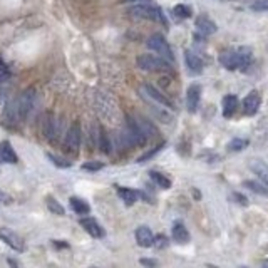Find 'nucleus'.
<instances>
[{"mask_svg":"<svg viewBox=\"0 0 268 268\" xmlns=\"http://www.w3.org/2000/svg\"><path fill=\"white\" fill-rule=\"evenodd\" d=\"M136 64L141 71L148 72H171L169 60H164V57H156L153 54H143L136 59Z\"/></svg>","mask_w":268,"mask_h":268,"instance_id":"f257e3e1","label":"nucleus"},{"mask_svg":"<svg viewBox=\"0 0 268 268\" xmlns=\"http://www.w3.org/2000/svg\"><path fill=\"white\" fill-rule=\"evenodd\" d=\"M37 106V94L34 89H25L22 94L17 98V107H19L20 121H25L30 117V114L36 111Z\"/></svg>","mask_w":268,"mask_h":268,"instance_id":"f03ea898","label":"nucleus"},{"mask_svg":"<svg viewBox=\"0 0 268 268\" xmlns=\"http://www.w3.org/2000/svg\"><path fill=\"white\" fill-rule=\"evenodd\" d=\"M124 138L127 139V143H129L131 146H144L148 136L143 131V127L138 122V119H134V117H127Z\"/></svg>","mask_w":268,"mask_h":268,"instance_id":"7ed1b4c3","label":"nucleus"},{"mask_svg":"<svg viewBox=\"0 0 268 268\" xmlns=\"http://www.w3.org/2000/svg\"><path fill=\"white\" fill-rule=\"evenodd\" d=\"M131 15L133 17H138V19H146V20H160L162 24H166V19L162 17L161 10L158 7H151V5H146V3H138V5L131 7L129 10Z\"/></svg>","mask_w":268,"mask_h":268,"instance_id":"20e7f679","label":"nucleus"},{"mask_svg":"<svg viewBox=\"0 0 268 268\" xmlns=\"http://www.w3.org/2000/svg\"><path fill=\"white\" fill-rule=\"evenodd\" d=\"M146 46H148V49H151L153 52H158V54H161L162 57H166V60L173 62V59H174L173 52H171L168 42L164 41V37L160 36V34H155V36L149 37Z\"/></svg>","mask_w":268,"mask_h":268,"instance_id":"39448f33","label":"nucleus"},{"mask_svg":"<svg viewBox=\"0 0 268 268\" xmlns=\"http://www.w3.org/2000/svg\"><path fill=\"white\" fill-rule=\"evenodd\" d=\"M81 134H82L81 124H79V122H74V124L69 127L67 136H65V141H64L65 151L71 153V155H77L79 146H81Z\"/></svg>","mask_w":268,"mask_h":268,"instance_id":"423d86ee","label":"nucleus"},{"mask_svg":"<svg viewBox=\"0 0 268 268\" xmlns=\"http://www.w3.org/2000/svg\"><path fill=\"white\" fill-rule=\"evenodd\" d=\"M0 240L5 241L10 248H14L15 252H24L25 247H24V241L17 233H14L12 230H8V228H0Z\"/></svg>","mask_w":268,"mask_h":268,"instance_id":"0eeeda50","label":"nucleus"},{"mask_svg":"<svg viewBox=\"0 0 268 268\" xmlns=\"http://www.w3.org/2000/svg\"><path fill=\"white\" fill-rule=\"evenodd\" d=\"M262 104V98L257 91H252L247 98L243 99V114L245 116H255L258 112V107Z\"/></svg>","mask_w":268,"mask_h":268,"instance_id":"6e6552de","label":"nucleus"},{"mask_svg":"<svg viewBox=\"0 0 268 268\" xmlns=\"http://www.w3.org/2000/svg\"><path fill=\"white\" fill-rule=\"evenodd\" d=\"M134 236H136L138 245L143 248H149V247L155 245V235H153V231L149 230L148 226H139L138 230H136Z\"/></svg>","mask_w":268,"mask_h":268,"instance_id":"1a4fd4ad","label":"nucleus"},{"mask_svg":"<svg viewBox=\"0 0 268 268\" xmlns=\"http://www.w3.org/2000/svg\"><path fill=\"white\" fill-rule=\"evenodd\" d=\"M144 91H146L149 98L155 99L158 104H161V106H164L166 109H169V111H174V104L171 103V101H169L168 98H166V96L162 94V92L158 91L155 86H149V84H146V86H144Z\"/></svg>","mask_w":268,"mask_h":268,"instance_id":"9d476101","label":"nucleus"},{"mask_svg":"<svg viewBox=\"0 0 268 268\" xmlns=\"http://www.w3.org/2000/svg\"><path fill=\"white\" fill-rule=\"evenodd\" d=\"M200 98H201V87L198 84L190 86L188 89V96H186V106L190 112H196L198 106H200Z\"/></svg>","mask_w":268,"mask_h":268,"instance_id":"9b49d317","label":"nucleus"},{"mask_svg":"<svg viewBox=\"0 0 268 268\" xmlns=\"http://www.w3.org/2000/svg\"><path fill=\"white\" fill-rule=\"evenodd\" d=\"M79 223H81V226L84 228L87 233H89L92 238H103V236H104L103 226H101L94 218H82Z\"/></svg>","mask_w":268,"mask_h":268,"instance_id":"f8f14e48","label":"nucleus"},{"mask_svg":"<svg viewBox=\"0 0 268 268\" xmlns=\"http://www.w3.org/2000/svg\"><path fill=\"white\" fill-rule=\"evenodd\" d=\"M219 62L223 64V67H226L228 71H235L240 67V59H238V51H225L219 55Z\"/></svg>","mask_w":268,"mask_h":268,"instance_id":"ddd939ff","label":"nucleus"},{"mask_svg":"<svg viewBox=\"0 0 268 268\" xmlns=\"http://www.w3.org/2000/svg\"><path fill=\"white\" fill-rule=\"evenodd\" d=\"M196 29L200 30L201 34H205V36H213V34L218 30L216 24L206 15H201L196 19Z\"/></svg>","mask_w":268,"mask_h":268,"instance_id":"4468645a","label":"nucleus"},{"mask_svg":"<svg viewBox=\"0 0 268 268\" xmlns=\"http://www.w3.org/2000/svg\"><path fill=\"white\" fill-rule=\"evenodd\" d=\"M3 119L8 124H15L17 121H20V114H19V107H17V99L15 101H8L5 111H3Z\"/></svg>","mask_w":268,"mask_h":268,"instance_id":"2eb2a0df","label":"nucleus"},{"mask_svg":"<svg viewBox=\"0 0 268 268\" xmlns=\"http://www.w3.org/2000/svg\"><path fill=\"white\" fill-rule=\"evenodd\" d=\"M250 168H252L253 173L258 176V179H260V181L268 188V166L265 164V162H263L262 160H255V161H252Z\"/></svg>","mask_w":268,"mask_h":268,"instance_id":"dca6fc26","label":"nucleus"},{"mask_svg":"<svg viewBox=\"0 0 268 268\" xmlns=\"http://www.w3.org/2000/svg\"><path fill=\"white\" fill-rule=\"evenodd\" d=\"M44 134L49 141H54V138L57 136V121L52 112L47 114L46 119H44Z\"/></svg>","mask_w":268,"mask_h":268,"instance_id":"f3484780","label":"nucleus"},{"mask_svg":"<svg viewBox=\"0 0 268 268\" xmlns=\"http://www.w3.org/2000/svg\"><path fill=\"white\" fill-rule=\"evenodd\" d=\"M184 60H186V65L191 74H200L203 71V62H201V59L196 54H193L191 51H188L186 54H184Z\"/></svg>","mask_w":268,"mask_h":268,"instance_id":"a211bd4d","label":"nucleus"},{"mask_svg":"<svg viewBox=\"0 0 268 268\" xmlns=\"http://www.w3.org/2000/svg\"><path fill=\"white\" fill-rule=\"evenodd\" d=\"M236 109H238V98L231 94L225 96L223 98V116L228 119V117H231L236 112Z\"/></svg>","mask_w":268,"mask_h":268,"instance_id":"6ab92c4d","label":"nucleus"},{"mask_svg":"<svg viewBox=\"0 0 268 268\" xmlns=\"http://www.w3.org/2000/svg\"><path fill=\"white\" fill-rule=\"evenodd\" d=\"M0 160L5 161V162H17V155L12 148V144L8 141H2L0 143Z\"/></svg>","mask_w":268,"mask_h":268,"instance_id":"aec40b11","label":"nucleus"},{"mask_svg":"<svg viewBox=\"0 0 268 268\" xmlns=\"http://www.w3.org/2000/svg\"><path fill=\"white\" fill-rule=\"evenodd\" d=\"M173 238L174 241H178V243H188L190 241V233H188L186 226L183 225V223H176V225L173 226Z\"/></svg>","mask_w":268,"mask_h":268,"instance_id":"412c9836","label":"nucleus"},{"mask_svg":"<svg viewBox=\"0 0 268 268\" xmlns=\"http://www.w3.org/2000/svg\"><path fill=\"white\" fill-rule=\"evenodd\" d=\"M238 59H240V69H247L250 67L253 60V54H252V49L250 47H240L238 49Z\"/></svg>","mask_w":268,"mask_h":268,"instance_id":"4be33fe9","label":"nucleus"},{"mask_svg":"<svg viewBox=\"0 0 268 268\" xmlns=\"http://www.w3.org/2000/svg\"><path fill=\"white\" fill-rule=\"evenodd\" d=\"M117 195H119V198L124 201L126 205L136 203V200H138V196H139L134 190H129V188H121V186H117Z\"/></svg>","mask_w":268,"mask_h":268,"instance_id":"5701e85b","label":"nucleus"},{"mask_svg":"<svg viewBox=\"0 0 268 268\" xmlns=\"http://www.w3.org/2000/svg\"><path fill=\"white\" fill-rule=\"evenodd\" d=\"M69 201H71V208L77 214H87V213L91 212L89 205H87L84 200H81V198H71Z\"/></svg>","mask_w":268,"mask_h":268,"instance_id":"b1692460","label":"nucleus"},{"mask_svg":"<svg viewBox=\"0 0 268 268\" xmlns=\"http://www.w3.org/2000/svg\"><path fill=\"white\" fill-rule=\"evenodd\" d=\"M149 176H151L153 181H155L160 188H162V190H169V188H171V179L166 178L164 174L158 173V171H151V173H149Z\"/></svg>","mask_w":268,"mask_h":268,"instance_id":"393cba45","label":"nucleus"},{"mask_svg":"<svg viewBox=\"0 0 268 268\" xmlns=\"http://www.w3.org/2000/svg\"><path fill=\"white\" fill-rule=\"evenodd\" d=\"M99 148L103 153L109 155L111 153V141L107 138V133L104 131V127H99Z\"/></svg>","mask_w":268,"mask_h":268,"instance_id":"a878e982","label":"nucleus"},{"mask_svg":"<svg viewBox=\"0 0 268 268\" xmlns=\"http://www.w3.org/2000/svg\"><path fill=\"white\" fill-rule=\"evenodd\" d=\"M47 208H49V212H52L54 214H59V216H62V214H64L62 205H60L59 201H57L55 198H52V196H47Z\"/></svg>","mask_w":268,"mask_h":268,"instance_id":"bb28decb","label":"nucleus"},{"mask_svg":"<svg viewBox=\"0 0 268 268\" xmlns=\"http://www.w3.org/2000/svg\"><path fill=\"white\" fill-rule=\"evenodd\" d=\"M245 186L250 188V190L255 191V193H260V195H263V196H268V188H267L263 183H258V181H245Z\"/></svg>","mask_w":268,"mask_h":268,"instance_id":"cd10ccee","label":"nucleus"},{"mask_svg":"<svg viewBox=\"0 0 268 268\" xmlns=\"http://www.w3.org/2000/svg\"><path fill=\"white\" fill-rule=\"evenodd\" d=\"M173 12H174V15L178 17V19H188V17H191V8L188 7V5H183V3H179V5H176L173 8Z\"/></svg>","mask_w":268,"mask_h":268,"instance_id":"c85d7f7f","label":"nucleus"},{"mask_svg":"<svg viewBox=\"0 0 268 268\" xmlns=\"http://www.w3.org/2000/svg\"><path fill=\"white\" fill-rule=\"evenodd\" d=\"M250 144V141L248 139H233V141L228 144V149H230V151H235V153H238V151H241V149H245Z\"/></svg>","mask_w":268,"mask_h":268,"instance_id":"c756f323","label":"nucleus"},{"mask_svg":"<svg viewBox=\"0 0 268 268\" xmlns=\"http://www.w3.org/2000/svg\"><path fill=\"white\" fill-rule=\"evenodd\" d=\"M47 158L52 161V164H55L57 168H71V164L72 162L71 161H67V160H62V158H59V156H55V155H47Z\"/></svg>","mask_w":268,"mask_h":268,"instance_id":"7c9ffc66","label":"nucleus"},{"mask_svg":"<svg viewBox=\"0 0 268 268\" xmlns=\"http://www.w3.org/2000/svg\"><path fill=\"white\" fill-rule=\"evenodd\" d=\"M8 79H10V71H8L7 64L2 60V57H0V86L5 84Z\"/></svg>","mask_w":268,"mask_h":268,"instance_id":"2f4dec72","label":"nucleus"},{"mask_svg":"<svg viewBox=\"0 0 268 268\" xmlns=\"http://www.w3.org/2000/svg\"><path fill=\"white\" fill-rule=\"evenodd\" d=\"M253 12H268V0H257L252 3Z\"/></svg>","mask_w":268,"mask_h":268,"instance_id":"473e14b6","label":"nucleus"},{"mask_svg":"<svg viewBox=\"0 0 268 268\" xmlns=\"http://www.w3.org/2000/svg\"><path fill=\"white\" fill-rule=\"evenodd\" d=\"M169 245V241H168V238H166L164 235H158V236H155V245L153 247H156L158 250H162V248H166Z\"/></svg>","mask_w":268,"mask_h":268,"instance_id":"72a5a7b5","label":"nucleus"},{"mask_svg":"<svg viewBox=\"0 0 268 268\" xmlns=\"http://www.w3.org/2000/svg\"><path fill=\"white\" fill-rule=\"evenodd\" d=\"M103 168H104V164L98 161H89V162H84V164H82V169H86V171H99Z\"/></svg>","mask_w":268,"mask_h":268,"instance_id":"f704fd0d","label":"nucleus"},{"mask_svg":"<svg viewBox=\"0 0 268 268\" xmlns=\"http://www.w3.org/2000/svg\"><path fill=\"white\" fill-rule=\"evenodd\" d=\"M161 148H162V144H160V146H156L155 149H151V151H148L146 155H143L141 158H139V160H138V162H146L148 160H151V158L155 156L156 153H160V151H161Z\"/></svg>","mask_w":268,"mask_h":268,"instance_id":"c9c22d12","label":"nucleus"},{"mask_svg":"<svg viewBox=\"0 0 268 268\" xmlns=\"http://www.w3.org/2000/svg\"><path fill=\"white\" fill-rule=\"evenodd\" d=\"M233 198H235V200H238V203L240 205H243V206H247L248 205V200L245 196H241V195H238V193H233Z\"/></svg>","mask_w":268,"mask_h":268,"instance_id":"e433bc0d","label":"nucleus"},{"mask_svg":"<svg viewBox=\"0 0 268 268\" xmlns=\"http://www.w3.org/2000/svg\"><path fill=\"white\" fill-rule=\"evenodd\" d=\"M141 263H143V265H148V267H155V265H158V263H156L155 260H148V258H143Z\"/></svg>","mask_w":268,"mask_h":268,"instance_id":"4c0bfd02","label":"nucleus"},{"mask_svg":"<svg viewBox=\"0 0 268 268\" xmlns=\"http://www.w3.org/2000/svg\"><path fill=\"white\" fill-rule=\"evenodd\" d=\"M124 3H148L149 0H122Z\"/></svg>","mask_w":268,"mask_h":268,"instance_id":"58836bf2","label":"nucleus"},{"mask_svg":"<svg viewBox=\"0 0 268 268\" xmlns=\"http://www.w3.org/2000/svg\"><path fill=\"white\" fill-rule=\"evenodd\" d=\"M5 200H8V198H7V195H5V193H2V191H0V201H5Z\"/></svg>","mask_w":268,"mask_h":268,"instance_id":"ea45409f","label":"nucleus"}]
</instances>
